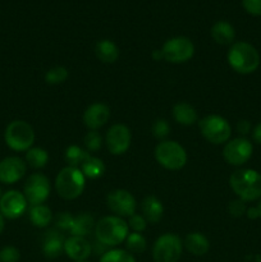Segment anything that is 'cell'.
Segmentation results:
<instances>
[{
  "instance_id": "cell-1",
  "label": "cell",
  "mask_w": 261,
  "mask_h": 262,
  "mask_svg": "<svg viewBox=\"0 0 261 262\" xmlns=\"http://www.w3.org/2000/svg\"><path fill=\"white\" fill-rule=\"evenodd\" d=\"M229 186L242 201H256L261 197V174L253 169H240L230 176Z\"/></svg>"
},
{
  "instance_id": "cell-2",
  "label": "cell",
  "mask_w": 261,
  "mask_h": 262,
  "mask_svg": "<svg viewBox=\"0 0 261 262\" xmlns=\"http://www.w3.org/2000/svg\"><path fill=\"white\" fill-rule=\"evenodd\" d=\"M228 64L240 74H251L260 66V55L255 46L248 42H234L227 55Z\"/></svg>"
},
{
  "instance_id": "cell-3",
  "label": "cell",
  "mask_w": 261,
  "mask_h": 262,
  "mask_svg": "<svg viewBox=\"0 0 261 262\" xmlns=\"http://www.w3.org/2000/svg\"><path fill=\"white\" fill-rule=\"evenodd\" d=\"M129 234V227L123 217L109 215L95 224V235L105 246L115 247L125 241Z\"/></svg>"
},
{
  "instance_id": "cell-4",
  "label": "cell",
  "mask_w": 261,
  "mask_h": 262,
  "mask_svg": "<svg viewBox=\"0 0 261 262\" xmlns=\"http://www.w3.org/2000/svg\"><path fill=\"white\" fill-rule=\"evenodd\" d=\"M86 187V177L79 168L66 166L55 178V189L64 200H76L83 193Z\"/></svg>"
},
{
  "instance_id": "cell-5",
  "label": "cell",
  "mask_w": 261,
  "mask_h": 262,
  "mask_svg": "<svg viewBox=\"0 0 261 262\" xmlns=\"http://www.w3.org/2000/svg\"><path fill=\"white\" fill-rule=\"evenodd\" d=\"M4 140L10 150L27 152L35 142V130L25 120H13L5 128Z\"/></svg>"
},
{
  "instance_id": "cell-6",
  "label": "cell",
  "mask_w": 261,
  "mask_h": 262,
  "mask_svg": "<svg viewBox=\"0 0 261 262\" xmlns=\"http://www.w3.org/2000/svg\"><path fill=\"white\" fill-rule=\"evenodd\" d=\"M199 128L202 137L214 145H223L230 140L232 127L225 118L220 115H206L199 120Z\"/></svg>"
},
{
  "instance_id": "cell-7",
  "label": "cell",
  "mask_w": 261,
  "mask_h": 262,
  "mask_svg": "<svg viewBox=\"0 0 261 262\" xmlns=\"http://www.w3.org/2000/svg\"><path fill=\"white\" fill-rule=\"evenodd\" d=\"M155 159L168 170H179L187 164V152L176 141L164 140L155 147Z\"/></svg>"
},
{
  "instance_id": "cell-8",
  "label": "cell",
  "mask_w": 261,
  "mask_h": 262,
  "mask_svg": "<svg viewBox=\"0 0 261 262\" xmlns=\"http://www.w3.org/2000/svg\"><path fill=\"white\" fill-rule=\"evenodd\" d=\"M182 239L173 233L160 235L154 243L153 258L155 262H178L182 256Z\"/></svg>"
},
{
  "instance_id": "cell-9",
  "label": "cell",
  "mask_w": 261,
  "mask_h": 262,
  "mask_svg": "<svg viewBox=\"0 0 261 262\" xmlns=\"http://www.w3.org/2000/svg\"><path fill=\"white\" fill-rule=\"evenodd\" d=\"M164 60L173 64H182L188 61L194 54V45L188 37L177 36L169 38L161 48Z\"/></svg>"
},
{
  "instance_id": "cell-10",
  "label": "cell",
  "mask_w": 261,
  "mask_h": 262,
  "mask_svg": "<svg viewBox=\"0 0 261 262\" xmlns=\"http://www.w3.org/2000/svg\"><path fill=\"white\" fill-rule=\"evenodd\" d=\"M50 191L51 186L48 177L41 173H33L26 181L23 194L28 205L35 206V205L45 204V201L50 196Z\"/></svg>"
},
{
  "instance_id": "cell-11",
  "label": "cell",
  "mask_w": 261,
  "mask_h": 262,
  "mask_svg": "<svg viewBox=\"0 0 261 262\" xmlns=\"http://www.w3.org/2000/svg\"><path fill=\"white\" fill-rule=\"evenodd\" d=\"M106 205L110 211L119 217H130L136 214L137 202L133 194L127 189H114L106 196Z\"/></svg>"
},
{
  "instance_id": "cell-12",
  "label": "cell",
  "mask_w": 261,
  "mask_h": 262,
  "mask_svg": "<svg viewBox=\"0 0 261 262\" xmlns=\"http://www.w3.org/2000/svg\"><path fill=\"white\" fill-rule=\"evenodd\" d=\"M253 152V146L247 138L238 137L229 140L223 150V158L228 164L234 166L243 165L251 159Z\"/></svg>"
},
{
  "instance_id": "cell-13",
  "label": "cell",
  "mask_w": 261,
  "mask_h": 262,
  "mask_svg": "<svg viewBox=\"0 0 261 262\" xmlns=\"http://www.w3.org/2000/svg\"><path fill=\"white\" fill-rule=\"evenodd\" d=\"M130 141H132V135H130L129 128L125 124L118 123L113 124L107 129L106 137H105V143H106L107 150L112 155H123L130 147Z\"/></svg>"
},
{
  "instance_id": "cell-14",
  "label": "cell",
  "mask_w": 261,
  "mask_h": 262,
  "mask_svg": "<svg viewBox=\"0 0 261 262\" xmlns=\"http://www.w3.org/2000/svg\"><path fill=\"white\" fill-rule=\"evenodd\" d=\"M28 209V202L26 200L25 194L19 191H8L3 193L0 199V214L5 219L14 220L22 216Z\"/></svg>"
},
{
  "instance_id": "cell-15",
  "label": "cell",
  "mask_w": 261,
  "mask_h": 262,
  "mask_svg": "<svg viewBox=\"0 0 261 262\" xmlns=\"http://www.w3.org/2000/svg\"><path fill=\"white\" fill-rule=\"evenodd\" d=\"M27 164L18 156H8L0 161V183L14 184L25 177Z\"/></svg>"
},
{
  "instance_id": "cell-16",
  "label": "cell",
  "mask_w": 261,
  "mask_h": 262,
  "mask_svg": "<svg viewBox=\"0 0 261 262\" xmlns=\"http://www.w3.org/2000/svg\"><path fill=\"white\" fill-rule=\"evenodd\" d=\"M110 118V109L102 102H94L83 113V124L89 130H97L104 127Z\"/></svg>"
},
{
  "instance_id": "cell-17",
  "label": "cell",
  "mask_w": 261,
  "mask_h": 262,
  "mask_svg": "<svg viewBox=\"0 0 261 262\" xmlns=\"http://www.w3.org/2000/svg\"><path fill=\"white\" fill-rule=\"evenodd\" d=\"M64 252L71 260L84 261L91 255V245L84 237L71 235L64 242Z\"/></svg>"
},
{
  "instance_id": "cell-18",
  "label": "cell",
  "mask_w": 261,
  "mask_h": 262,
  "mask_svg": "<svg viewBox=\"0 0 261 262\" xmlns=\"http://www.w3.org/2000/svg\"><path fill=\"white\" fill-rule=\"evenodd\" d=\"M64 242H66L64 237L56 230L46 233L42 245V252L45 257L50 258V260L59 257L64 252Z\"/></svg>"
},
{
  "instance_id": "cell-19",
  "label": "cell",
  "mask_w": 261,
  "mask_h": 262,
  "mask_svg": "<svg viewBox=\"0 0 261 262\" xmlns=\"http://www.w3.org/2000/svg\"><path fill=\"white\" fill-rule=\"evenodd\" d=\"M141 210L146 222L156 224L161 220L164 215V206L160 200L155 196H147L141 204Z\"/></svg>"
},
{
  "instance_id": "cell-20",
  "label": "cell",
  "mask_w": 261,
  "mask_h": 262,
  "mask_svg": "<svg viewBox=\"0 0 261 262\" xmlns=\"http://www.w3.org/2000/svg\"><path fill=\"white\" fill-rule=\"evenodd\" d=\"M184 247L193 256H204L209 252L210 242L205 234L200 232H192L184 238Z\"/></svg>"
},
{
  "instance_id": "cell-21",
  "label": "cell",
  "mask_w": 261,
  "mask_h": 262,
  "mask_svg": "<svg viewBox=\"0 0 261 262\" xmlns=\"http://www.w3.org/2000/svg\"><path fill=\"white\" fill-rule=\"evenodd\" d=\"M171 114H173L174 120L178 124L186 125V127L193 125L194 123L199 122V115H197L196 109L188 102H178V104L174 105Z\"/></svg>"
},
{
  "instance_id": "cell-22",
  "label": "cell",
  "mask_w": 261,
  "mask_h": 262,
  "mask_svg": "<svg viewBox=\"0 0 261 262\" xmlns=\"http://www.w3.org/2000/svg\"><path fill=\"white\" fill-rule=\"evenodd\" d=\"M211 37L219 45H233L235 38V30L227 20H217L211 27Z\"/></svg>"
},
{
  "instance_id": "cell-23",
  "label": "cell",
  "mask_w": 261,
  "mask_h": 262,
  "mask_svg": "<svg viewBox=\"0 0 261 262\" xmlns=\"http://www.w3.org/2000/svg\"><path fill=\"white\" fill-rule=\"evenodd\" d=\"M95 54L100 61L105 64H113L119 58V49L117 43L110 40H101L95 46Z\"/></svg>"
},
{
  "instance_id": "cell-24",
  "label": "cell",
  "mask_w": 261,
  "mask_h": 262,
  "mask_svg": "<svg viewBox=\"0 0 261 262\" xmlns=\"http://www.w3.org/2000/svg\"><path fill=\"white\" fill-rule=\"evenodd\" d=\"M95 220L87 212H82L78 216L73 217L72 220L71 228H69V233L72 235H78V237H86L91 233L92 229H95Z\"/></svg>"
},
{
  "instance_id": "cell-25",
  "label": "cell",
  "mask_w": 261,
  "mask_h": 262,
  "mask_svg": "<svg viewBox=\"0 0 261 262\" xmlns=\"http://www.w3.org/2000/svg\"><path fill=\"white\" fill-rule=\"evenodd\" d=\"M28 216H30V222L36 228H46L53 222V212L50 207L46 206L45 204L31 206Z\"/></svg>"
},
{
  "instance_id": "cell-26",
  "label": "cell",
  "mask_w": 261,
  "mask_h": 262,
  "mask_svg": "<svg viewBox=\"0 0 261 262\" xmlns=\"http://www.w3.org/2000/svg\"><path fill=\"white\" fill-rule=\"evenodd\" d=\"M79 169L83 173V176L86 177V179H97L104 176L105 164L101 159L90 155Z\"/></svg>"
},
{
  "instance_id": "cell-27",
  "label": "cell",
  "mask_w": 261,
  "mask_h": 262,
  "mask_svg": "<svg viewBox=\"0 0 261 262\" xmlns=\"http://www.w3.org/2000/svg\"><path fill=\"white\" fill-rule=\"evenodd\" d=\"M89 156V151L77 145L68 146L66 152H64V159H66L67 164H68V166H73V168H81V165Z\"/></svg>"
},
{
  "instance_id": "cell-28",
  "label": "cell",
  "mask_w": 261,
  "mask_h": 262,
  "mask_svg": "<svg viewBox=\"0 0 261 262\" xmlns=\"http://www.w3.org/2000/svg\"><path fill=\"white\" fill-rule=\"evenodd\" d=\"M49 161V154L45 148L31 147L26 152V164L32 169L45 168Z\"/></svg>"
},
{
  "instance_id": "cell-29",
  "label": "cell",
  "mask_w": 261,
  "mask_h": 262,
  "mask_svg": "<svg viewBox=\"0 0 261 262\" xmlns=\"http://www.w3.org/2000/svg\"><path fill=\"white\" fill-rule=\"evenodd\" d=\"M125 247L127 251L130 253H142L146 251L147 247V242H146V238L143 237L141 233L132 232L128 234V237L125 238Z\"/></svg>"
},
{
  "instance_id": "cell-30",
  "label": "cell",
  "mask_w": 261,
  "mask_h": 262,
  "mask_svg": "<svg viewBox=\"0 0 261 262\" xmlns=\"http://www.w3.org/2000/svg\"><path fill=\"white\" fill-rule=\"evenodd\" d=\"M69 76V72L66 67L56 66L49 69L45 73V81L49 84H60L67 81Z\"/></svg>"
},
{
  "instance_id": "cell-31",
  "label": "cell",
  "mask_w": 261,
  "mask_h": 262,
  "mask_svg": "<svg viewBox=\"0 0 261 262\" xmlns=\"http://www.w3.org/2000/svg\"><path fill=\"white\" fill-rule=\"evenodd\" d=\"M100 262H136L130 252L125 250H110L105 252L100 258Z\"/></svg>"
},
{
  "instance_id": "cell-32",
  "label": "cell",
  "mask_w": 261,
  "mask_h": 262,
  "mask_svg": "<svg viewBox=\"0 0 261 262\" xmlns=\"http://www.w3.org/2000/svg\"><path fill=\"white\" fill-rule=\"evenodd\" d=\"M83 143L86 150L95 152V151L100 150L102 146V137L97 130H89L83 138Z\"/></svg>"
},
{
  "instance_id": "cell-33",
  "label": "cell",
  "mask_w": 261,
  "mask_h": 262,
  "mask_svg": "<svg viewBox=\"0 0 261 262\" xmlns=\"http://www.w3.org/2000/svg\"><path fill=\"white\" fill-rule=\"evenodd\" d=\"M151 130H153L154 137L160 141H164V138L168 137L169 132H170V125H169V123L165 119H158L154 122Z\"/></svg>"
},
{
  "instance_id": "cell-34",
  "label": "cell",
  "mask_w": 261,
  "mask_h": 262,
  "mask_svg": "<svg viewBox=\"0 0 261 262\" xmlns=\"http://www.w3.org/2000/svg\"><path fill=\"white\" fill-rule=\"evenodd\" d=\"M20 253L14 246H5L0 250V262H18Z\"/></svg>"
},
{
  "instance_id": "cell-35",
  "label": "cell",
  "mask_w": 261,
  "mask_h": 262,
  "mask_svg": "<svg viewBox=\"0 0 261 262\" xmlns=\"http://www.w3.org/2000/svg\"><path fill=\"white\" fill-rule=\"evenodd\" d=\"M127 224L129 229H132L136 233H142L146 229V227H147V222L143 217V215L141 214H133L132 216L128 217Z\"/></svg>"
},
{
  "instance_id": "cell-36",
  "label": "cell",
  "mask_w": 261,
  "mask_h": 262,
  "mask_svg": "<svg viewBox=\"0 0 261 262\" xmlns=\"http://www.w3.org/2000/svg\"><path fill=\"white\" fill-rule=\"evenodd\" d=\"M228 211L232 216L234 217H241L246 214L247 211V207H246V202L242 200H234V201L229 202V206H228Z\"/></svg>"
},
{
  "instance_id": "cell-37",
  "label": "cell",
  "mask_w": 261,
  "mask_h": 262,
  "mask_svg": "<svg viewBox=\"0 0 261 262\" xmlns=\"http://www.w3.org/2000/svg\"><path fill=\"white\" fill-rule=\"evenodd\" d=\"M246 12L252 15H261V0H242Z\"/></svg>"
},
{
  "instance_id": "cell-38",
  "label": "cell",
  "mask_w": 261,
  "mask_h": 262,
  "mask_svg": "<svg viewBox=\"0 0 261 262\" xmlns=\"http://www.w3.org/2000/svg\"><path fill=\"white\" fill-rule=\"evenodd\" d=\"M250 128H251V124L247 122V120H241V122H238L237 124L238 132L242 133V135H247V133L250 132Z\"/></svg>"
},
{
  "instance_id": "cell-39",
  "label": "cell",
  "mask_w": 261,
  "mask_h": 262,
  "mask_svg": "<svg viewBox=\"0 0 261 262\" xmlns=\"http://www.w3.org/2000/svg\"><path fill=\"white\" fill-rule=\"evenodd\" d=\"M252 136L253 140H255L258 145H261V123H258V124L253 128Z\"/></svg>"
},
{
  "instance_id": "cell-40",
  "label": "cell",
  "mask_w": 261,
  "mask_h": 262,
  "mask_svg": "<svg viewBox=\"0 0 261 262\" xmlns=\"http://www.w3.org/2000/svg\"><path fill=\"white\" fill-rule=\"evenodd\" d=\"M246 215H247L248 219H257L258 217V212H257V209L255 207H248L247 211H246Z\"/></svg>"
},
{
  "instance_id": "cell-41",
  "label": "cell",
  "mask_w": 261,
  "mask_h": 262,
  "mask_svg": "<svg viewBox=\"0 0 261 262\" xmlns=\"http://www.w3.org/2000/svg\"><path fill=\"white\" fill-rule=\"evenodd\" d=\"M153 58L155 59V60H161L163 58V53H161V50H155L153 53Z\"/></svg>"
},
{
  "instance_id": "cell-42",
  "label": "cell",
  "mask_w": 261,
  "mask_h": 262,
  "mask_svg": "<svg viewBox=\"0 0 261 262\" xmlns=\"http://www.w3.org/2000/svg\"><path fill=\"white\" fill-rule=\"evenodd\" d=\"M5 217L3 216L2 214H0V234L3 233V230H4V227H5Z\"/></svg>"
},
{
  "instance_id": "cell-43",
  "label": "cell",
  "mask_w": 261,
  "mask_h": 262,
  "mask_svg": "<svg viewBox=\"0 0 261 262\" xmlns=\"http://www.w3.org/2000/svg\"><path fill=\"white\" fill-rule=\"evenodd\" d=\"M256 209H257V212H258V217H261V201L258 202L257 206H256Z\"/></svg>"
},
{
  "instance_id": "cell-44",
  "label": "cell",
  "mask_w": 261,
  "mask_h": 262,
  "mask_svg": "<svg viewBox=\"0 0 261 262\" xmlns=\"http://www.w3.org/2000/svg\"><path fill=\"white\" fill-rule=\"evenodd\" d=\"M2 196H3V193H2V188H0V199H2Z\"/></svg>"
},
{
  "instance_id": "cell-45",
  "label": "cell",
  "mask_w": 261,
  "mask_h": 262,
  "mask_svg": "<svg viewBox=\"0 0 261 262\" xmlns=\"http://www.w3.org/2000/svg\"><path fill=\"white\" fill-rule=\"evenodd\" d=\"M74 262H89V261H86V260H84V261H74Z\"/></svg>"
}]
</instances>
